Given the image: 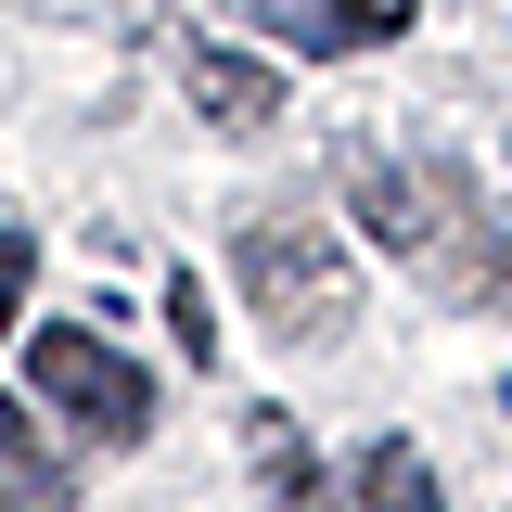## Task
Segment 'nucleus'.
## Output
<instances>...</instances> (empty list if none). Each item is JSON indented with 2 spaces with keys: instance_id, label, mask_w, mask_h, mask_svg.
Wrapping results in <instances>:
<instances>
[{
  "instance_id": "1",
  "label": "nucleus",
  "mask_w": 512,
  "mask_h": 512,
  "mask_svg": "<svg viewBox=\"0 0 512 512\" xmlns=\"http://www.w3.org/2000/svg\"><path fill=\"white\" fill-rule=\"evenodd\" d=\"M346 205H359V231L384 256H410L436 282L448 308H512V244L461 192V167H436V154H410V167L397 154H346Z\"/></svg>"
},
{
  "instance_id": "2",
  "label": "nucleus",
  "mask_w": 512,
  "mask_h": 512,
  "mask_svg": "<svg viewBox=\"0 0 512 512\" xmlns=\"http://www.w3.org/2000/svg\"><path fill=\"white\" fill-rule=\"evenodd\" d=\"M231 269H244V308L269 320L282 346H333V333L359 320V269H346V244H333L320 218H244Z\"/></svg>"
},
{
  "instance_id": "3",
  "label": "nucleus",
  "mask_w": 512,
  "mask_h": 512,
  "mask_svg": "<svg viewBox=\"0 0 512 512\" xmlns=\"http://www.w3.org/2000/svg\"><path fill=\"white\" fill-rule=\"evenodd\" d=\"M26 384L52 397L77 436H103V448H141V436H154V384H141V359L103 346V333H77V320H52V333L26 346Z\"/></svg>"
},
{
  "instance_id": "4",
  "label": "nucleus",
  "mask_w": 512,
  "mask_h": 512,
  "mask_svg": "<svg viewBox=\"0 0 512 512\" xmlns=\"http://www.w3.org/2000/svg\"><path fill=\"white\" fill-rule=\"evenodd\" d=\"M256 26H282V39H308V52H372V39H397L423 0H244Z\"/></svg>"
},
{
  "instance_id": "5",
  "label": "nucleus",
  "mask_w": 512,
  "mask_h": 512,
  "mask_svg": "<svg viewBox=\"0 0 512 512\" xmlns=\"http://www.w3.org/2000/svg\"><path fill=\"white\" fill-rule=\"evenodd\" d=\"M192 103H205V128H231V141H256V128L282 116V77L244 52H218V39H192Z\"/></svg>"
},
{
  "instance_id": "6",
  "label": "nucleus",
  "mask_w": 512,
  "mask_h": 512,
  "mask_svg": "<svg viewBox=\"0 0 512 512\" xmlns=\"http://www.w3.org/2000/svg\"><path fill=\"white\" fill-rule=\"evenodd\" d=\"M346 487H359L372 512H423V500H436V474H423V448H397V436H384V448H359V474H346Z\"/></svg>"
},
{
  "instance_id": "7",
  "label": "nucleus",
  "mask_w": 512,
  "mask_h": 512,
  "mask_svg": "<svg viewBox=\"0 0 512 512\" xmlns=\"http://www.w3.org/2000/svg\"><path fill=\"white\" fill-rule=\"evenodd\" d=\"M0 500H64V461L26 436V410L0 397Z\"/></svg>"
},
{
  "instance_id": "8",
  "label": "nucleus",
  "mask_w": 512,
  "mask_h": 512,
  "mask_svg": "<svg viewBox=\"0 0 512 512\" xmlns=\"http://www.w3.org/2000/svg\"><path fill=\"white\" fill-rule=\"evenodd\" d=\"M256 461H269V487H295V500H308V487H320V461H308V448H295V436H282V423H256Z\"/></svg>"
},
{
  "instance_id": "9",
  "label": "nucleus",
  "mask_w": 512,
  "mask_h": 512,
  "mask_svg": "<svg viewBox=\"0 0 512 512\" xmlns=\"http://www.w3.org/2000/svg\"><path fill=\"white\" fill-rule=\"evenodd\" d=\"M26 282H39V244H26V231H0V333L26 320Z\"/></svg>"
},
{
  "instance_id": "10",
  "label": "nucleus",
  "mask_w": 512,
  "mask_h": 512,
  "mask_svg": "<svg viewBox=\"0 0 512 512\" xmlns=\"http://www.w3.org/2000/svg\"><path fill=\"white\" fill-rule=\"evenodd\" d=\"M167 308H180V346H192V359H218V320H205V282H167Z\"/></svg>"
}]
</instances>
